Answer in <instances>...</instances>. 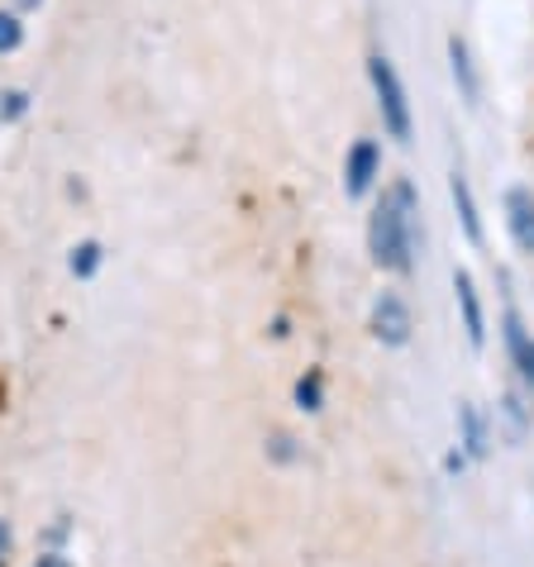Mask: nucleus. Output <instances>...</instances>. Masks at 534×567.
I'll use <instances>...</instances> for the list:
<instances>
[{
  "mask_svg": "<svg viewBox=\"0 0 534 567\" xmlns=\"http://www.w3.org/2000/svg\"><path fill=\"white\" fill-rule=\"evenodd\" d=\"M415 244H420V200H415V186L405 177H397L382 192V200L372 206L368 254L377 267H387V272H411Z\"/></svg>",
  "mask_w": 534,
  "mask_h": 567,
  "instance_id": "obj_1",
  "label": "nucleus"
},
{
  "mask_svg": "<svg viewBox=\"0 0 534 567\" xmlns=\"http://www.w3.org/2000/svg\"><path fill=\"white\" fill-rule=\"evenodd\" d=\"M368 82H372V96H377V115H382V130L387 138H397L405 148L415 134V115H411V96H405V82L382 49L368 53Z\"/></svg>",
  "mask_w": 534,
  "mask_h": 567,
  "instance_id": "obj_2",
  "label": "nucleus"
},
{
  "mask_svg": "<svg viewBox=\"0 0 534 567\" xmlns=\"http://www.w3.org/2000/svg\"><path fill=\"white\" fill-rule=\"evenodd\" d=\"M377 177H382V144L377 138H353L349 153H343V192L353 200H363Z\"/></svg>",
  "mask_w": 534,
  "mask_h": 567,
  "instance_id": "obj_3",
  "label": "nucleus"
},
{
  "mask_svg": "<svg viewBox=\"0 0 534 567\" xmlns=\"http://www.w3.org/2000/svg\"><path fill=\"white\" fill-rule=\"evenodd\" d=\"M444 53H449V76H453V86H459V101L468 110H477L482 105V68H477L473 43L453 29V34L444 39Z\"/></svg>",
  "mask_w": 534,
  "mask_h": 567,
  "instance_id": "obj_4",
  "label": "nucleus"
},
{
  "mask_svg": "<svg viewBox=\"0 0 534 567\" xmlns=\"http://www.w3.org/2000/svg\"><path fill=\"white\" fill-rule=\"evenodd\" d=\"M372 334L387 343V349H401L411 343V306L401 301L397 291H382L372 306Z\"/></svg>",
  "mask_w": 534,
  "mask_h": 567,
  "instance_id": "obj_5",
  "label": "nucleus"
},
{
  "mask_svg": "<svg viewBox=\"0 0 534 567\" xmlns=\"http://www.w3.org/2000/svg\"><path fill=\"white\" fill-rule=\"evenodd\" d=\"M506 229H511V244L534 258V192H525V186L506 192Z\"/></svg>",
  "mask_w": 534,
  "mask_h": 567,
  "instance_id": "obj_6",
  "label": "nucleus"
},
{
  "mask_svg": "<svg viewBox=\"0 0 534 567\" xmlns=\"http://www.w3.org/2000/svg\"><path fill=\"white\" fill-rule=\"evenodd\" d=\"M449 196H453V210H459V225L468 234V244H482L486 229H482V210H477V196H473V182L463 177V167L449 172Z\"/></svg>",
  "mask_w": 534,
  "mask_h": 567,
  "instance_id": "obj_7",
  "label": "nucleus"
},
{
  "mask_svg": "<svg viewBox=\"0 0 534 567\" xmlns=\"http://www.w3.org/2000/svg\"><path fill=\"white\" fill-rule=\"evenodd\" d=\"M453 291H459V310H463V329H468V343L482 349L486 343V320H482V301H477V287L468 272H453Z\"/></svg>",
  "mask_w": 534,
  "mask_h": 567,
  "instance_id": "obj_8",
  "label": "nucleus"
},
{
  "mask_svg": "<svg viewBox=\"0 0 534 567\" xmlns=\"http://www.w3.org/2000/svg\"><path fill=\"white\" fill-rule=\"evenodd\" d=\"M459 424H463L468 458H486V420L477 415V405H459Z\"/></svg>",
  "mask_w": 534,
  "mask_h": 567,
  "instance_id": "obj_9",
  "label": "nucleus"
},
{
  "mask_svg": "<svg viewBox=\"0 0 534 567\" xmlns=\"http://www.w3.org/2000/svg\"><path fill=\"white\" fill-rule=\"evenodd\" d=\"M101 258H105V248H101L96 239L76 244V248H72V272H76V277H96V272H101Z\"/></svg>",
  "mask_w": 534,
  "mask_h": 567,
  "instance_id": "obj_10",
  "label": "nucleus"
},
{
  "mask_svg": "<svg viewBox=\"0 0 534 567\" xmlns=\"http://www.w3.org/2000/svg\"><path fill=\"white\" fill-rule=\"evenodd\" d=\"M24 43V20L20 10H0V53H14Z\"/></svg>",
  "mask_w": 534,
  "mask_h": 567,
  "instance_id": "obj_11",
  "label": "nucleus"
},
{
  "mask_svg": "<svg viewBox=\"0 0 534 567\" xmlns=\"http://www.w3.org/2000/svg\"><path fill=\"white\" fill-rule=\"evenodd\" d=\"M24 110H29V91H20V86H6V91H0V124L24 120Z\"/></svg>",
  "mask_w": 534,
  "mask_h": 567,
  "instance_id": "obj_12",
  "label": "nucleus"
},
{
  "mask_svg": "<svg viewBox=\"0 0 534 567\" xmlns=\"http://www.w3.org/2000/svg\"><path fill=\"white\" fill-rule=\"evenodd\" d=\"M296 401H301V411H320L325 396H320V372L301 377V386H296Z\"/></svg>",
  "mask_w": 534,
  "mask_h": 567,
  "instance_id": "obj_13",
  "label": "nucleus"
},
{
  "mask_svg": "<svg viewBox=\"0 0 534 567\" xmlns=\"http://www.w3.org/2000/svg\"><path fill=\"white\" fill-rule=\"evenodd\" d=\"M34 567H72V563H68V558H58V554H43Z\"/></svg>",
  "mask_w": 534,
  "mask_h": 567,
  "instance_id": "obj_14",
  "label": "nucleus"
},
{
  "mask_svg": "<svg viewBox=\"0 0 534 567\" xmlns=\"http://www.w3.org/2000/svg\"><path fill=\"white\" fill-rule=\"evenodd\" d=\"M521 368H525V377H530V382H534V343H530V349L521 353Z\"/></svg>",
  "mask_w": 534,
  "mask_h": 567,
  "instance_id": "obj_15",
  "label": "nucleus"
},
{
  "mask_svg": "<svg viewBox=\"0 0 534 567\" xmlns=\"http://www.w3.org/2000/svg\"><path fill=\"white\" fill-rule=\"evenodd\" d=\"M6 554H10V525L0 519V558H6Z\"/></svg>",
  "mask_w": 534,
  "mask_h": 567,
  "instance_id": "obj_16",
  "label": "nucleus"
},
{
  "mask_svg": "<svg viewBox=\"0 0 534 567\" xmlns=\"http://www.w3.org/2000/svg\"><path fill=\"white\" fill-rule=\"evenodd\" d=\"M43 0H14V10H39Z\"/></svg>",
  "mask_w": 534,
  "mask_h": 567,
  "instance_id": "obj_17",
  "label": "nucleus"
}]
</instances>
